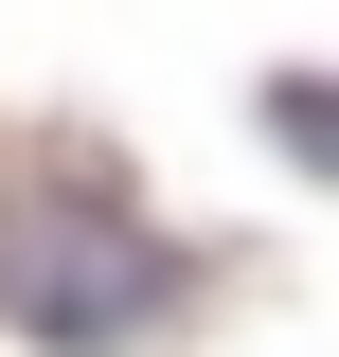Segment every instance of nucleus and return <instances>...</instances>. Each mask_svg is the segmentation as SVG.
Instances as JSON below:
<instances>
[{"label":"nucleus","instance_id":"1","mask_svg":"<svg viewBox=\"0 0 339 357\" xmlns=\"http://www.w3.org/2000/svg\"><path fill=\"white\" fill-rule=\"evenodd\" d=\"M161 232H126L107 215V197H89V178H36V197H18V215H0V321H18V340H143V321H161Z\"/></svg>","mask_w":339,"mask_h":357},{"label":"nucleus","instance_id":"2","mask_svg":"<svg viewBox=\"0 0 339 357\" xmlns=\"http://www.w3.org/2000/svg\"><path fill=\"white\" fill-rule=\"evenodd\" d=\"M268 126H286L303 161H339V89H322V72H286V89H268Z\"/></svg>","mask_w":339,"mask_h":357}]
</instances>
